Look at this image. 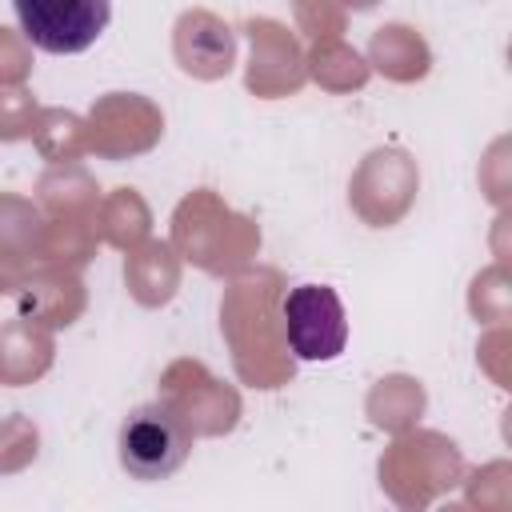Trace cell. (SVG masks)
<instances>
[{
	"label": "cell",
	"instance_id": "2",
	"mask_svg": "<svg viewBox=\"0 0 512 512\" xmlns=\"http://www.w3.org/2000/svg\"><path fill=\"white\" fill-rule=\"evenodd\" d=\"M20 32L52 56L88 52L112 20V0H12Z\"/></svg>",
	"mask_w": 512,
	"mask_h": 512
},
{
	"label": "cell",
	"instance_id": "1",
	"mask_svg": "<svg viewBox=\"0 0 512 512\" xmlns=\"http://www.w3.org/2000/svg\"><path fill=\"white\" fill-rule=\"evenodd\" d=\"M116 452H120V468L136 480H168L192 452V428L184 424V416L164 404H140L128 412V420L120 424L116 436Z\"/></svg>",
	"mask_w": 512,
	"mask_h": 512
},
{
	"label": "cell",
	"instance_id": "3",
	"mask_svg": "<svg viewBox=\"0 0 512 512\" xmlns=\"http://www.w3.org/2000/svg\"><path fill=\"white\" fill-rule=\"evenodd\" d=\"M280 316H284L288 352L296 360L324 364V360H336L348 344V316L336 288L328 284H296L284 296Z\"/></svg>",
	"mask_w": 512,
	"mask_h": 512
}]
</instances>
